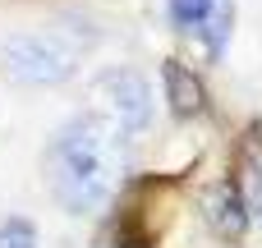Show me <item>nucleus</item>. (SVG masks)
<instances>
[{"label":"nucleus","instance_id":"nucleus-5","mask_svg":"<svg viewBox=\"0 0 262 248\" xmlns=\"http://www.w3.org/2000/svg\"><path fill=\"white\" fill-rule=\"evenodd\" d=\"M203 216H207V226H212L221 239H239V235L249 230V198H244L235 184H216V189H207V198H203Z\"/></svg>","mask_w":262,"mask_h":248},{"label":"nucleus","instance_id":"nucleus-2","mask_svg":"<svg viewBox=\"0 0 262 248\" xmlns=\"http://www.w3.org/2000/svg\"><path fill=\"white\" fill-rule=\"evenodd\" d=\"M0 64L14 83H32V87H51L64 83L78 64V41H69L55 28H37V32H14L0 46Z\"/></svg>","mask_w":262,"mask_h":248},{"label":"nucleus","instance_id":"nucleus-1","mask_svg":"<svg viewBox=\"0 0 262 248\" xmlns=\"http://www.w3.org/2000/svg\"><path fill=\"white\" fill-rule=\"evenodd\" d=\"M124 138H129V133H120V129H115L111 120H101L97 110L74 115V120L55 133V143H51V152H46L51 193H55L69 212H78V216L101 212V207L115 198L120 179H124Z\"/></svg>","mask_w":262,"mask_h":248},{"label":"nucleus","instance_id":"nucleus-4","mask_svg":"<svg viewBox=\"0 0 262 248\" xmlns=\"http://www.w3.org/2000/svg\"><path fill=\"white\" fill-rule=\"evenodd\" d=\"M166 14H170V23H175L180 32L198 37L212 55L226 51V41H230V23H235L230 0H166Z\"/></svg>","mask_w":262,"mask_h":248},{"label":"nucleus","instance_id":"nucleus-6","mask_svg":"<svg viewBox=\"0 0 262 248\" xmlns=\"http://www.w3.org/2000/svg\"><path fill=\"white\" fill-rule=\"evenodd\" d=\"M161 78H166V101H170V110H175V115H184V120H189V115H198V110H203L207 92H203V83H198V74H193L189 64L166 60Z\"/></svg>","mask_w":262,"mask_h":248},{"label":"nucleus","instance_id":"nucleus-8","mask_svg":"<svg viewBox=\"0 0 262 248\" xmlns=\"http://www.w3.org/2000/svg\"><path fill=\"white\" fill-rule=\"evenodd\" d=\"M115 248H147V244H138V239H134V244H115Z\"/></svg>","mask_w":262,"mask_h":248},{"label":"nucleus","instance_id":"nucleus-7","mask_svg":"<svg viewBox=\"0 0 262 248\" xmlns=\"http://www.w3.org/2000/svg\"><path fill=\"white\" fill-rule=\"evenodd\" d=\"M0 248H41V244H37V230L28 221H5L0 226Z\"/></svg>","mask_w":262,"mask_h":248},{"label":"nucleus","instance_id":"nucleus-3","mask_svg":"<svg viewBox=\"0 0 262 248\" xmlns=\"http://www.w3.org/2000/svg\"><path fill=\"white\" fill-rule=\"evenodd\" d=\"M92 110L101 120H111L120 133H138L147 129L152 120V92H147V78L129 64H115V69H101L92 78Z\"/></svg>","mask_w":262,"mask_h":248}]
</instances>
